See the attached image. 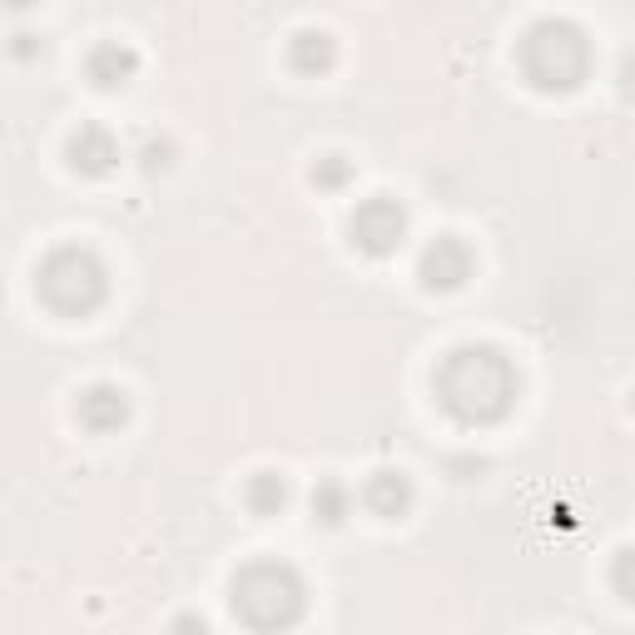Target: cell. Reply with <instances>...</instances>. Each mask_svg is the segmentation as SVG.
Segmentation results:
<instances>
[{
	"label": "cell",
	"instance_id": "5b68a950",
	"mask_svg": "<svg viewBox=\"0 0 635 635\" xmlns=\"http://www.w3.org/2000/svg\"><path fill=\"white\" fill-rule=\"evenodd\" d=\"M80 412H85V422H90V427H109V422H119V418H125V392H115V388H95L90 398L80 402Z\"/></svg>",
	"mask_w": 635,
	"mask_h": 635
},
{
	"label": "cell",
	"instance_id": "7a4b0ae2",
	"mask_svg": "<svg viewBox=\"0 0 635 635\" xmlns=\"http://www.w3.org/2000/svg\"><path fill=\"white\" fill-rule=\"evenodd\" d=\"M40 289H46V299L55 303V309L65 313H85L95 299H100V268L90 264L85 254H55L46 273H40Z\"/></svg>",
	"mask_w": 635,
	"mask_h": 635
},
{
	"label": "cell",
	"instance_id": "3957f363",
	"mask_svg": "<svg viewBox=\"0 0 635 635\" xmlns=\"http://www.w3.org/2000/svg\"><path fill=\"white\" fill-rule=\"evenodd\" d=\"M472 273V254H467L457 238H437L432 248H427L422 258V279L432 283V289H457V283Z\"/></svg>",
	"mask_w": 635,
	"mask_h": 635
},
{
	"label": "cell",
	"instance_id": "ba28073f",
	"mask_svg": "<svg viewBox=\"0 0 635 635\" xmlns=\"http://www.w3.org/2000/svg\"><path fill=\"white\" fill-rule=\"evenodd\" d=\"M616 582H621V590L635 600V551H626L621 556V566H616Z\"/></svg>",
	"mask_w": 635,
	"mask_h": 635
},
{
	"label": "cell",
	"instance_id": "6da1fadb",
	"mask_svg": "<svg viewBox=\"0 0 635 635\" xmlns=\"http://www.w3.org/2000/svg\"><path fill=\"white\" fill-rule=\"evenodd\" d=\"M303 606V590L293 582L289 566H248L234 582V610L258 631L289 626Z\"/></svg>",
	"mask_w": 635,
	"mask_h": 635
},
{
	"label": "cell",
	"instance_id": "277c9868",
	"mask_svg": "<svg viewBox=\"0 0 635 635\" xmlns=\"http://www.w3.org/2000/svg\"><path fill=\"white\" fill-rule=\"evenodd\" d=\"M353 234L363 248H372V254H388V248L402 238V214L392 209V204H363V214L353 218Z\"/></svg>",
	"mask_w": 635,
	"mask_h": 635
},
{
	"label": "cell",
	"instance_id": "8992f818",
	"mask_svg": "<svg viewBox=\"0 0 635 635\" xmlns=\"http://www.w3.org/2000/svg\"><path fill=\"white\" fill-rule=\"evenodd\" d=\"M109 159H115V145H109L100 129H85V135L75 139V164H85V169H105Z\"/></svg>",
	"mask_w": 635,
	"mask_h": 635
},
{
	"label": "cell",
	"instance_id": "52a82bcc",
	"mask_svg": "<svg viewBox=\"0 0 635 635\" xmlns=\"http://www.w3.org/2000/svg\"><path fill=\"white\" fill-rule=\"evenodd\" d=\"M343 507H348L343 487H338V481H323V521H343Z\"/></svg>",
	"mask_w": 635,
	"mask_h": 635
}]
</instances>
